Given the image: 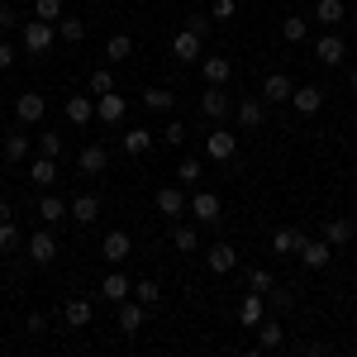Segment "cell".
<instances>
[{
  "instance_id": "obj_1",
  "label": "cell",
  "mask_w": 357,
  "mask_h": 357,
  "mask_svg": "<svg viewBox=\"0 0 357 357\" xmlns=\"http://www.w3.org/2000/svg\"><path fill=\"white\" fill-rule=\"evenodd\" d=\"M24 248H29V262H33V267H53V262H57V234H53V224H43L33 238H24Z\"/></svg>"
},
{
  "instance_id": "obj_2",
  "label": "cell",
  "mask_w": 357,
  "mask_h": 357,
  "mask_svg": "<svg viewBox=\"0 0 357 357\" xmlns=\"http://www.w3.org/2000/svg\"><path fill=\"white\" fill-rule=\"evenodd\" d=\"M172 57H176V62H200V57H205V38L191 33V29H181V33L172 38Z\"/></svg>"
},
{
  "instance_id": "obj_3",
  "label": "cell",
  "mask_w": 357,
  "mask_h": 357,
  "mask_svg": "<svg viewBox=\"0 0 357 357\" xmlns=\"http://www.w3.org/2000/svg\"><path fill=\"white\" fill-rule=\"evenodd\" d=\"M224 114H229V96H224V86H205V91H200V119L220 124Z\"/></svg>"
},
{
  "instance_id": "obj_4",
  "label": "cell",
  "mask_w": 357,
  "mask_h": 357,
  "mask_svg": "<svg viewBox=\"0 0 357 357\" xmlns=\"http://www.w3.org/2000/svg\"><path fill=\"white\" fill-rule=\"evenodd\" d=\"M234 148H238L234 129H210V134H205V158H215V162H229Z\"/></svg>"
},
{
  "instance_id": "obj_5",
  "label": "cell",
  "mask_w": 357,
  "mask_h": 357,
  "mask_svg": "<svg viewBox=\"0 0 357 357\" xmlns=\"http://www.w3.org/2000/svg\"><path fill=\"white\" fill-rule=\"evenodd\" d=\"M205 267H210L215 276L234 272V267H238V248H234V243H210V248H205Z\"/></svg>"
},
{
  "instance_id": "obj_6",
  "label": "cell",
  "mask_w": 357,
  "mask_h": 357,
  "mask_svg": "<svg viewBox=\"0 0 357 357\" xmlns=\"http://www.w3.org/2000/svg\"><path fill=\"white\" fill-rule=\"evenodd\" d=\"M48 114V100H43V91H24L20 100H15V119L20 124H38Z\"/></svg>"
},
{
  "instance_id": "obj_7",
  "label": "cell",
  "mask_w": 357,
  "mask_h": 357,
  "mask_svg": "<svg viewBox=\"0 0 357 357\" xmlns=\"http://www.w3.org/2000/svg\"><path fill=\"white\" fill-rule=\"evenodd\" d=\"M124 110H129V100H124L119 91L96 96V119H100V124H119V119H124Z\"/></svg>"
},
{
  "instance_id": "obj_8",
  "label": "cell",
  "mask_w": 357,
  "mask_h": 357,
  "mask_svg": "<svg viewBox=\"0 0 357 357\" xmlns=\"http://www.w3.org/2000/svg\"><path fill=\"white\" fill-rule=\"evenodd\" d=\"M329 257H333V243H329V238H314V243L305 238V243H301V262L310 267V272H324V267H329Z\"/></svg>"
},
{
  "instance_id": "obj_9",
  "label": "cell",
  "mask_w": 357,
  "mask_h": 357,
  "mask_svg": "<svg viewBox=\"0 0 357 357\" xmlns=\"http://www.w3.org/2000/svg\"><path fill=\"white\" fill-rule=\"evenodd\" d=\"M24 48L29 53H48V48H53V24H48V20H29L24 24Z\"/></svg>"
},
{
  "instance_id": "obj_10",
  "label": "cell",
  "mask_w": 357,
  "mask_h": 357,
  "mask_svg": "<svg viewBox=\"0 0 357 357\" xmlns=\"http://www.w3.org/2000/svg\"><path fill=\"white\" fill-rule=\"evenodd\" d=\"M220 205H224V200H220L215 191H195V195H191V215H195V224H215V220H220Z\"/></svg>"
},
{
  "instance_id": "obj_11",
  "label": "cell",
  "mask_w": 357,
  "mask_h": 357,
  "mask_svg": "<svg viewBox=\"0 0 357 357\" xmlns=\"http://www.w3.org/2000/svg\"><path fill=\"white\" fill-rule=\"evenodd\" d=\"M291 91H296V82H291L286 72H272V77L262 82V100H267V105H286V100H291Z\"/></svg>"
},
{
  "instance_id": "obj_12",
  "label": "cell",
  "mask_w": 357,
  "mask_h": 357,
  "mask_svg": "<svg viewBox=\"0 0 357 357\" xmlns=\"http://www.w3.org/2000/svg\"><path fill=\"white\" fill-rule=\"evenodd\" d=\"M143 310H148L143 301H119V314H114V324H119V333H138V329H143V319H148Z\"/></svg>"
},
{
  "instance_id": "obj_13",
  "label": "cell",
  "mask_w": 357,
  "mask_h": 357,
  "mask_svg": "<svg viewBox=\"0 0 357 357\" xmlns=\"http://www.w3.org/2000/svg\"><path fill=\"white\" fill-rule=\"evenodd\" d=\"M200 77H205V86H229L234 62L229 57H200Z\"/></svg>"
},
{
  "instance_id": "obj_14",
  "label": "cell",
  "mask_w": 357,
  "mask_h": 357,
  "mask_svg": "<svg viewBox=\"0 0 357 357\" xmlns=\"http://www.w3.org/2000/svg\"><path fill=\"white\" fill-rule=\"evenodd\" d=\"M291 105H296V114H319L324 110V91L319 86H296L291 91Z\"/></svg>"
},
{
  "instance_id": "obj_15",
  "label": "cell",
  "mask_w": 357,
  "mask_h": 357,
  "mask_svg": "<svg viewBox=\"0 0 357 357\" xmlns=\"http://www.w3.org/2000/svg\"><path fill=\"white\" fill-rule=\"evenodd\" d=\"M67 215H72V200H62V195L48 186V195L38 200V220H43V224H57V220H67Z\"/></svg>"
},
{
  "instance_id": "obj_16",
  "label": "cell",
  "mask_w": 357,
  "mask_h": 357,
  "mask_svg": "<svg viewBox=\"0 0 357 357\" xmlns=\"http://www.w3.org/2000/svg\"><path fill=\"white\" fill-rule=\"evenodd\" d=\"M238 124H243V129H262V119H267V100H262V96H257V100H252V96H248V100H238Z\"/></svg>"
},
{
  "instance_id": "obj_17",
  "label": "cell",
  "mask_w": 357,
  "mask_h": 357,
  "mask_svg": "<svg viewBox=\"0 0 357 357\" xmlns=\"http://www.w3.org/2000/svg\"><path fill=\"white\" fill-rule=\"evenodd\" d=\"M186 205H191V200L181 195V186H162V191H158V210H162L167 220H181Z\"/></svg>"
},
{
  "instance_id": "obj_18",
  "label": "cell",
  "mask_w": 357,
  "mask_h": 357,
  "mask_svg": "<svg viewBox=\"0 0 357 357\" xmlns=\"http://www.w3.org/2000/svg\"><path fill=\"white\" fill-rule=\"evenodd\" d=\"M29 176H33V186H43V191L57 186V158H43V153H38V158L29 162Z\"/></svg>"
},
{
  "instance_id": "obj_19",
  "label": "cell",
  "mask_w": 357,
  "mask_h": 357,
  "mask_svg": "<svg viewBox=\"0 0 357 357\" xmlns=\"http://www.w3.org/2000/svg\"><path fill=\"white\" fill-rule=\"evenodd\" d=\"M129 291H134V281H129L124 272H110L105 281H100V296H105V301H114V305L129 301Z\"/></svg>"
},
{
  "instance_id": "obj_20",
  "label": "cell",
  "mask_w": 357,
  "mask_h": 357,
  "mask_svg": "<svg viewBox=\"0 0 357 357\" xmlns=\"http://www.w3.org/2000/svg\"><path fill=\"white\" fill-rule=\"evenodd\" d=\"M105 162H110V153H105L100 143H91V148H82V158H77V167H82L86 176H100V172H105Z\"/></svg>"
},
{
  "instance_id": "obj_21",
  "label": "cell",
  "mask_w": 357,
  "mask_h": 357,
  "mask_svg": "<svg viewBox=\"0 0 357 357\" xmlns=\"http://www.w3.org/2000/svg\"><path fill=\"white\" fill-rule=\"evenodd\" d=\"M301 243H305L301 229H276V234H272V252H276V257H291V252H301Z\"/></svg>"
},
{
  "instance_id": "obj_22",
  "label": "cell",
  "mask_w": 357,
  "mask_h": 357,
  "mask_svg": "<svg viewBox=\"0 0 357 357\" xmlns=\"http://www.w3.org/2000/svg\"><path fill=\"white\" fill-rule=\"evenodd\" d=\"M91 119H96V105H91V96H72V100H67V124L86 129Z\"/></svg>"
},
{
  "instance_id": "obj_23",
  "label": "cell",
  "mask_w": 357,
  "mask_h": 357,
  "mask_svg": "<svg viewBox=\"0 0 357 357\" xmlns=\"http://www.w3.org/2000/svg\"><path fill=\"white\" fill-rule=\"evenodd\" d=\"M62 324H67V329H86V324H91V301H82V296H77V301H67Z\"/></svg>"
},
{
  "instance_id": "obj_24",
  "label": "cell",
  "mask_w": 357,
  "mask_h": 357,
  "mask_svg": "<svg viewBox=\"0 0 357 357\" xmlns=\"http://www.w3.org/2000/svg\"><path fill=\"white\" fill-rule=\"evenodd\" d=\"M72 220L77 224H96L100 220V200H96V195H77V200H72Z\"/></svg>"
},
{
  "instance_id": "obj_25",
  "label": "cell",
  "mask_w": 357,
  "mask_h": 357,
  "mask_svg": "<svg viewBox=\"0 0 357 357\" xmlns=\"http://www.w3.org/2000/svg\"><path fill=\"white\" fill-rule=\"evenodd\" d=\"M238 319H243V329H257V324H262V296H257V291H248V296H243Z\"/></svg>"
},
{
  "instance_id": "obj_26",
  "label": "cell",
  "mask_w": 357,
  "mask_h": 357,
  "mask_svg": "<svg viewBox=\"0 0 357 357\" xmlns=\"http://www.w3.org/2000/svg\"><path fill=\"white\" fill-rule=\"evenodd\" d=\"M314 53H319V62H324V67H338V62H343V53H348V48H343V38H333V33H324V38H319V48H314Z\"/></svg>"
},
{
  "instance_id": "obj_27",
  "label": "cell",
  "mask_w": 357,
  "mask_h": 357,
  "mask_svg": "<svg viewBox=\"0 0 357 357\" xmlns=\"http://www.w3.org/2000/svg\"><path fill=\"white\" fill-rule=\"evenodd\" d=\"M172 248H176V252H195V248H200V229H195V224H176V229H172Z\"/></svg>"
},
{
  "instance_id": "obj_28",
  "label": "cell",
  "mask_w": 357,
  "mask_h": 357,
  "mask_svg": "<svg viewBox=\"0 0 357 357\" xmlns=\"http://www.w3.org/2000/svg\"><path fill=\"white\" fill-rule=\"evenodd\" d=\"M281 343H286L281 319H262V324H257V348H281Z\"/></svg>"
},
{
  "instance_id": "obj_29",
  "label": "cell",
  "mask_w": 357,
  "mask_h": 357,
  "mask_svg": "<svg viewBox=\"0 0 357 357\" xmlns=\"http://www.w3.org/2000/svg\"><path fill=\"white\" fill-rule=\"evenodd\" d=\"M134 53V38L129 33H110V43H105V62H129Z\"/></svg>"
},
{
  "instance_id": "obj_30",
  "label": "cell",
  "mask_w": 357,
  "mask_h": 357,
  "mask_svg": "<svg viewBox=\"0 0 357 357\" xmlns=\"http://www.w3.org/2000/svg\"><path fill=\"white\" fill-rule=\"evenodd\" d=\"M148 148H153V134L148 129H124V153L129 158H143Z\"/></svg>"
},
{
  "instance_id": "obj_31",
  "label": "cell",
  "mask_w": 357,
  "mask_h": 357,
  "mask_svg": "<svg viewBox=\"0 0 357 357\" xmlns=\"http://www.w3.org/2000/svg\"><path fill=\"white\" fill-rule=\"evenodd\" d=\"M129 234H124V229H114V234H105V257H110V262H124V257H129Z\"/></svg>"
},
{
  "instance_id": "obj_32",
  "label": "cell",
  "mask_w": 357,
  "mask_h": 357,
  "mask_svg": "<svg viewBox=\"0 0 357 357\" xmlns=\"http://www.w3.org/2000/svg\"><path fill=\"white\" fill-rule=\"evenodd\" d=\"M143 105H148V110H158V114H167L172 105H176V91H162V86H153V91H143Z\"/></svg>"
},
{
  "instance_id": "obj_33",
  "label": "cell",
  "mask_w": 357,
  "mask_h": 357,
  "mask_svg": "<svg viewBox=\"0 0 357 357\" xmlns=\"http://www.w3.org/2000/svg\"><path fill=\"white\" fill-rule=\"evenodd\" d=\"M353 234H357V224H353V220H329V229H324V238H329L333 248L353 243Z\"/></svg>"
},
{
  "instance_id": "obj_34",
  "label": "cell",
  "mask_w": 357,
  "mask_h": 357,
  "mask_svg": "<svg viewBox=\"0 0 357 357\" xmlns=\"http://www.w3.org/2000/svg\"><path fill=\"white\" fill-rule=\"evenodd\" d=\"M305 33H310L305 15H286V20H281V38H286V43H305Z\"/></svg>"
},
{
  "instance_id": "obj_35",
  "label": "cell",
  "mask_w": 357,
  "mask_h": 357,
  "mask_svg": "<svg viewBox=\"0 0 357 357\" xmlns=\"http://www.w3.org/2000/svg\"><path fill=\"white\" fill-rule=\"evenodd\" d=\"M5 158H10V162H24V158H29V138L20 134V129L5 134Z\"/></svg>"
},
{
  "instance_id": "obj_36",
  "label": "cell",
  "mask_w": 357,
  "mask_h": 357,
  "mask_svg": "<svg viewBox=\"0 0 357 357\" xmlns=\"http://www.w3.org/2000/svg\"><path fill=\"white\" fill-rule=\"evenodd\" d=\"M57 38H62V43H82L86 24H82V20H72V15H62V20H57Z\"/></svg>"
},
{
  "instance_id": "obj_37",
  "label": "cell",
  "mask_w": 357,
  "mask_h": 357,
  "mask_svg": "<svg viewBox=\"0 0 357 357\" xmlns=\"http://www.w3.org/2000/svg\"><path fill=\"white\" fill-rule=\"evenodd\" d=\"M200 172H205L200 158H181V162H176V181H181V186H195V181H200Z\"/></svg>"
},
{
  "instance_id": "obj_38",
  "label": "cell",
  "mask_w": 357,
  "mask_h": 357,
  "mask_svg": "<svg viewBox=\"0 0 357 357\" xmlns=\"http://www.w3.org/2000/svg\"><path fill=\"white\" fill-rule=\"evenodd\" d=\"M272 286H276V276L267 272V267H252V272H248V291H257V296H272Z\"/></svg>"
},
{
  "instance_id": "obj_39",
  "label": "cell",
  "mask_w": 357,
  "mask_h": 357,
  "mask_svg": "<svg viewBox=\"0 0 357 357\" xmlns=\"http://www.w3.org/2000/svg\"><path fill=\"white\" fill-rule=\"evenodd\" d=\"M314 15H319V24H338L348 10H343V0H319V5H314Z\"/></svg>"
},
{
  "instance_id": "obj_40",
  "label": "cell",
  "mask_w": 357,
  "mask_h": 357,
  "mask_svg": "<svg viewBox=\"0 0 357 357\" xmlns=\"http://www.w3.org/2000/svg\"><path fill=\"white\" fill-rule=\"evenodd\" d=\"M91 96H105V91H114V77H110V67H91Z\"/></svg>"
},
{
  "instance_id": "obj_41",
  "label": "cell",
  "mask_w": 357,
  "mask_h": 357,
  "mask_svg": "<svg viewBox=\"0 0 357 357\" xmlns=\"http://www.w3.org/2000/svg\"><path fill=\"white\" fill-rule=\"evenodd\" d=\"M33 20L57 24V20H62V0H33Z\"/></svg>"
},
{
  "instance_id": "obj_42",
  "label": "cell",
  "mask_w": 357,
  "mask_h": 357,
  "mask_svg": "<svg viewBox=\"0 0 357 357\" xmlns=\"http://www.w3.org/2000/svg\"><path fill=\"white\" fill-rule=\"evenodd\" d=\"M20 243H24V238H20V224L5 220V224H0V252H15Z\"/></svg>"
},
{
  "instance_id": "obj_43",
  "label": "cell",
  "mask_w": 357,
  "mask_h": 357,
  "mask_svg": "<svg viewBox=\"0 0 357 357\" xmlns=\"http://www.w3.org/2000/svg\"><path fill=\"white\" fill-rule=\"evenodd\" d=\"M134 301L158 305V301H162V286H158V281H134Z\"/></svg>"
},
{
  "instance_id": "obj_44",
  "label": "cell",
  "mask_w": 357,
  "mask_h": 357,
  "mask_svg": "<svg viewBox=\"0 0 357 357\" xmlns=\"http://www.w3.org/2000/svg\"><path fill=\"white\" fill-rule=\"evenodd\" d=\"M38 153H43V158H62V138H57L53 129H48V134H38Z\"/></svg>"
},
{
  "instance_id": "obj_45",
  "label": "cell",
  "mask_w": 357,
  "mask_h": 357,
  "mask_svg": "<svg viewBox=\"0 0 357 357\" xmlns=\"http://www.w3.org/2000/svg\"><path fill=\"white\" fill-rule=\"evenodd\" d=\"M238 15V0H215V10H210V20H220V24H229Z\"/></svg>"
},
{
  "instance_id": "obj_46",
  "label": "cell",
  "mask_w": 357,
  "mask_h": 357,
  "mask_svg": "<svg viewBox=\"0 0 357 357\" xmlns=\"http://www.w3.org/2000/svg\"><path fill=\"white\" fill-rule=\"evenodd\" d=\"M24 329L33 333V338H43V333H48V314H43V310H33V314L24 319Z\"/></svg>"
},
{
  "instance_id": "obj_47",
  "label": "cell",
  "mask_w": 357,
  "mask_h": 357,
  "mask_svg": "<svg viewBox=\"0 0 357 357\" xmlns=\"http://www.w3.org/2000/svg\"><path fill=\"white\" fill-rule=\"evenodd\" d=\"M272 305H276V314H286V310L296 305V296H291L286 286H272Z\"/></svg>"
},
{
  "instance_id": "obj_48",
  "label": "cell",
  "mask_w": 357,
  "mask_h": 357,
  "mask_svg": "<svg viewBox=\"0 0 357 357\" xmlns=\"http://www.w3.org/2000/svg\"><path fill=\"white\" fill-rule=\"evenodd\" d=\"M162 138L172 143V148H176V143H186V124H176V119H172V124L162 129Z\"/></svg>"
},
{
  "instance_id": "obj_49",
  "label": "cell",
  "mask_w": 357,
  "mask_h": 357,
  "mask_svg": "<svg viewBox=\"0 0 357 357\" xmlns=\"http://www.w3.org/2000/svg\"><path fill=\"white\" fill-rule=\"evenodd\" d=\"M210 24H215V20H210V15H191V20H186V29H191V33H200V38H205V33H210Z\"/></svg>"
},
{
  "instance_id": "obj_50",
  "label": "cell",
  "mask_w": 357,
  "mask_h": 357,
  "mask_svg": "<svg viewBox=\"0 0 357 357\" xmlns=\"http://www.w3.org/2000/svg\"><path fill=\"white\" fill-rule=\"evenodd\" d=\"M5 67H15V43H10V38H0V72H5Z\"/></svg>"
},
{
  "instance_id": "obj_51",
  "label": "cell",
  "mask_w": 357,
  "mask_h": 357,
  "mask_svg": "<svg viewBox=\"0 0 357 357\" xmlns=\"http://www.w3.org/2000/svg\"><path fill=\"white\" fill-rule=\"evenodd\" d=\"M10 29H15V10H10V5H0V38H5Z\"/></svg>"
},
{
  "instance_id": "obj_52",
  "label": "cell",
  "mask_w": 357,
  "mask_h": 357,
  "mask_svg": "<svg viewBox=\"0 0 357 357\" xmlns=\"http://www.w3.org/2000/svg\"><path fill=\"white\" fill-rule=\"evenodd\" d=\"M5 220H15V205H10V200H0V224Z\"/></svg>"
},
{
  "instance_id": "obj_53",
  "label": "cell",
  "mask_w": 357,
  "mask_h": 357,
  "mask_svg": "<svg viewBox=\"0 0 357 357\" xmlns=\"http://www.w3.org/2000/svg\"><path fill=\"white\" fill-rule=\"evenodd\" d=\"M348 82H353V91H357V67H353V72H348Z\"/></svg>"
},
{
  "instance_id": "obj_54",
  "label": "cell",
  "mask_w": 357,
  "mask_h": 357,
  "mask_svg": "<svg viewBox=\"0 0 357 357\" xmlns=\"http://www.w3.org/2000/svg\"><path fill=\"white\" fill-rule=\"evenodd\" d=\"M86 5H100V0H86Z\"/></svg>"
},
{
  "instance_id": "obj_55",
  "label": "cell",
  "mask_w": 357,
  "mask_h": 357,
  "mask_svg": "<svg viewBox=\"0 0 357 357\" xmlns=\"http://www.w3.org/2000/svg\"><path fill=\"white\" fill-rule=\"evenodd\" d=\"M353 24H357V10H353Z\"/></svg>"
},
{
  "instance_id": "obj_56",
  "label": "cell",
  "mask_w": 357,
  "mask_h": 357,
  "mask_svg": "<svg viewBox=\"0 0 357 357\" xmlns=\"http://www.w3.org/2000/svg\"><path fill=\"white\" fill-rule=\"evenodd\" d=\"M353 176H357V162H353Z\"/></svg>"
},
{
  "instance_id": "obj_57",
  "label": "cell",
  "mask_w": 357,
  "mask_h": 357,
  "mask_svg": "<svg viewBox=\"0 0 357 357\" xmlns=\"http://www.w3.org/2000/svg\"><path fill=\"white\" fill-rule=\"evenodd\" d=\"M0 348H5V338H0Z\"/></svg>"
},
{
  "instance_id": "obj_58",
  "label": "cell",
  "mask_w": 357,
  "mask_h": 357,
  "mask_svg": "<svg viewBox=\"0 0 357 357\" xmlns=\"http://www.w3.org/2000/svg\"><path fill=\"white\" fill-rule=\"evenodd\" d=\"M0 5H5V0H0Z\"/></svg>"
}]
</instances>
